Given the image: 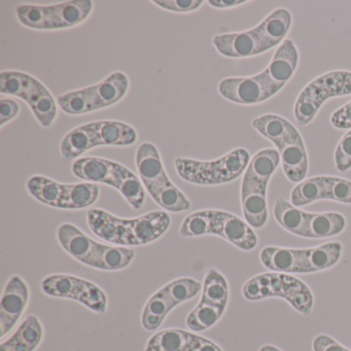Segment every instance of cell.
<instances>
[{
  "instance_id": "42",
  "label": "cell",
  "mask_w": 351,
  "mask_h": 351,
  "mask_svg": "<svg viewBox=\"0 0 351 351\" xmlns=\"http://www.w3.org/2000/svg\"><path fill=\"white\" fill-rule=\"evenodd\" d=\"M160 9L173 13H192L202 7L203 0H153Z\"/></svg>"
},
{
  "instance_id": "24",
  "label": "cell",
  "mask_w": 351,
  "mask_h": 351,
  "mask_svg": "<svg viewBox=\"0 0 351 351\" xmlns=\"http://www.w3.org/2000/svg\"><path fill=\"white\" fill-rule=\"evenodd\" d=\"M252 126L265 138L270 141L276 147L277 145L299 132L295 125L287 119L274 114H262L252 121Z\"/></svg>"
},
{
  "instance_id": "7",
  "label": "cell",
  "mask_w": 351,
  "mask_h": 351,
  "mask_svg": "<svg viewBox=\"0 0 351 351\" xmlns=\"http://www.w3.org/2000/svg\"><path fill=\"white\" fill-rule=\"evenodd\" d=\"M0 93L21 98L45 128H50L58 117V102L36 77L22 71L0 73Z\"/></svg>"
},
{
  "instance_id": "44",
  "label": "cell",
  "mask_w": 351,
  "mask_h": 351,
  "mask_svg": "<svg viewBox=\"0 0 351 351\" xmlns=\"http://www.w3.org/2000/svg\"><path fill=\"white\" fill-rule=\"evenodd\" d=\"M20 106L13 99L0 100V127L3 128L5 124L13 121L19 114Z\"/></svg>"
},
{
  "instance_id": "1",
  "label": "cell",
  "mask_w": 351,
  "mask_h": 351,
  "mask_svg": "<svg viewBox=\"0 0 351 351\" xmlns=\"http://www.w3.org/2000/svg\"><path fill=\"white\" fill-rule=\"evenodd\" d=\"M87 221L94 235L118 246H139L153 243L162 237L171 223L165 211L156 210L135 219H122L104 209L92 208Z\"/></svg>"
},
{
  "instance_id": "45",
  "label": "cell",
  "mask_w": 351,
  "mask_h": 351,
  "mask_svg": "<svg viewBox=\"0 0 351 351\" xmlns=\"http://www.w3.org/2000/svg\"><path fill=\"white\" fill-rule=\"evenodd\" d=\"M330 124L337 129H351V100L330 116Z\"/></svg>"
},
{
  "instance_id": "10",
  "label": "cell",
  "mask_w": 351,
  "mask_h": 351,
  "mask_svg": "<svg viewBox=\"0 0 351 351\" xmlns=\"http://www.w3.org/2000/svg\"><path fill=\"white\" fill-rule=\"evenodd\" d=\"M217 91L228 101L243 106H254L272 98L263 71L252 77L223 79Z\"/></svg>"
},
{
  "instance_id": "23",
  "label": "cell",
  "mask_w": 351,
  "mask_h": 351,
  "mask_svg": "<svg viewBox=\"0 0 351 351\" xmlns=\"http://www.w3.org/2000/svg\"><path fill=\"white\" fill-rule=\"evenodd\" d=\"M134 250L126 246L106 245L100 243L94 254L90 268L102 271H120L134 260Z\"/></svg>"
},
{
  "instance_id": "30",
  "label": "cell",
  "mask_w": 351,
  "mask_h": 351,
  "mask_svg": "<svg viewBox=\"0 0 351 351\" xmlns=\"http://www.w3.org/2000/svg\"><path fill=\"white\" fill-rule=\"evenodd\" d=\"M280 163L278 151L274 149H261L250 160L244 176L254 178L262 184H268Z\"/></svg>"
},
{
  "instance_id": "25",
  "label": "cell",
  "mask_w": 351,
  "mask_h": 351,
  "mask_svg": "<svg viewBox=\"0 0 351 351\" xmlns=\"http://www.w3.org/2000/svg\"><path fill=\"white\" fill-rule=\"evenodd\" d=\"M100 189L93 182L65 184L60 209L79 210L92 206L99 198Z\"/></svg>"
},
{
  "instance_id": "33",
  "label": "cell",
  "mask_w": 351,
  "mask_h": 351,
  "mask_svg": "<svg viewBox=\"0 0 351 351\" xmlns=\"http://www.w3.org/2000/svg\"><path fill=\"white\" fill-rule=\"evenodd\" d=\"M147 193L164 210L178 213L191 208L190 200L171 180L163 186L147 191Z\"/></svg>"
},
{
  "instance_id": "2",
  "label": "cell",
  "mask_w": 351,
  "mask_h": 351,
  "mask_svg": "<svg viewBox=\"0 0 351 351\" xmlns=\"http://www.w3.org/2000/svg\"><path fill=\"white\" fill-rule=\"evenodd\" d=\"M293 25V15L285 8L274 10L256 27L245 32L217 34L213 38L215 50L232 59L250 58L279 47Z\"/></svg>"
},
{
  "instance_id": "9",
  "label": "cell",
  "mask_w": 351,
  "mask_h": 351,
  "mask_svg": "<svg viewBox=\"0 0 351 351\" xmlns=\"http://www.w3.org/2000/svg\"><path fill=\"white\" fill-rule=\"evenodd\" d=\"M42 289L49 297L73 300L95 313L104 314L108 310V295L87 279L69 274L49 275L42 281Z\"/></svg>"
},
{
  "instance_id": "8",
  "label": "cell",
  "mask_w": 351,
  "mask_h": 351,
  "mask_svg": "<svg viewBox=\"0 0 351 351\" xmlns=\"http://www.w3.org/2000/svg\"><path fill=\"white\" fill-rule=\"evenodd\" d=\"M348 95H351V71H334L319 75L298 95L293 108L295 121L300 126H307L326 100Z\"/></svg>"
},
{
  "instance_id": "22",
  "label": "cell",
  "mask_w": 351,
  "mask_h": 351,
  "mask_svg": "<svg viewBox=\"0 0 351 351\" xmlns=\"http://www.w3.org/2000/svg\"><path fill=\"white\" fill-rule=\"evenodd\" d=\"M346 219L339 213H308L304 238L324 239L339 235L346 228Z\"/></svg>"
},
{
  "instance_id": "38",
  "label": "cell",
  "mask_w": 351,
  "mask_h": 351,
  "mask_svg": "<svg viewBox=\"0 0 351 351\" xmlns=\"http://www.w3.org/2000/svg\"><path fill=\"white\" fill-rule=\"evenodd\" d=\"M211 209L191 213L182 221L180 234L184 238L210 235Z\"/></svg>"
},
{
  "instance_id": "6",
  "label": "cell",
  "mask_w": 351,
  "mask_h": 351,
  "mask_svg": "<svg viewBox=\"0 0 351 351\" xmlns=\"http://www.w3.org/2000/svg\"><path fill=\"white\" fill-rule=\"evenodd\" d=\"M128 77L114 71L100 83L59 96V108L71 116H82L119 104L128 93Z\"/></svg>"
},
{
  "instance_id": "12",
  "label": "cell",
  "mask_w": 351,
  "mask_h": 351,
  "mask_svg": "<svg viewBox=\"0 0 351 351\" xmlns=\"http://www.w3.org/2000/svg\"><path fill=\"white\" fill-rule=\"evenodd\" d=\"M210 235L219 236L244 252L258 245L256 234L245 221L219 209H211Z\"/></svg>"
},
{
  "instance_id": "3",
  "label": "cell",
  "mask_w": 351,
  "mask_h": 351,
  "mask_svg": "<svg viewBox=\"0 0 351 351\" xmlns=\"http://www.w3.org/2000/svg\"><path fill=\"white\" fill-rule=\"evenodd\" d=\"M250 152L238 147L213 161L178 157L174 160L176 173L182 180L197 186H219L237 180L250 162Z\"/></svg>"
},
{
  "instance_id": "29",
  "label": "cell",
  "mask_w": 351,
  "mask_h": 351,
  "mask_svg": "<svg viewBox=\"0 0 351 351\" xmlns=\"http://www.w3.org/2000/svg\"><path fill=\"white\" fill-rule=\"evenodd\" d=\"M176 308L161 289L156 291L145 303L141 313V326L145 330H157L163 324L168 314Z\"/></svg>"
},
{
  "instance_id": "40",
  "label": "cell",
  "mask_w": 351,
  "mask_h": 351,
  "mask_svg": "<svg viewBox=\"0 0 351 351\" xmlns=\"http://www.w3.org/2000/svg\"><path fill=\"white\" fill-rule=\"evenodd\" d=\"M326 178V200L343 204H351V182L337 176H324Z\"/></svg>"
},
{
  "instance_id": "14",
  "label": "cell",
  "mask_w": 351,
  "mask_h": 351,
  "mask_svg": "<svg viewBox=\"0 0 351 351\" xmlns=\"http://www.w3.org/2000/svg\"><path fill=\"white\" fill-rule=\"evenodd\" d=\"M299 51L295 42L287 38L273 55L270 63L263 71L271 96H275L295 75L299 64Z\"/></svg>"
},
{
  "instance_id": "34",
  "label": "cell",
  "mask_w": 351,
  "mask_h": 351,
  "mask_svg": "<svg viewBox=\"0 0 351 351\" xmlns=\"http://www.w3.org/2000/svg\"><path fill=\"white\" fill-rule=\"evenodd\" d=\"M326 200V178L324 176L304 180L291 192V203L295 207L306 206L316 201Z\"/></svg>"
},
{
  "instance_id": "18",
  "label": "cell",
  "mask_w": 351,
  "mask_h": 351,
  "mask_svg": "<svg viewBox=\"0 0 351 351\" xmlns=\"http://www.w3.org/2000/svg\"><path fill=\"white\" fill-rule=\"evenodd\" d=\"M57 239L61 247L71 258L85 266H91L92 260L100 242L92 239L87 234L81 231L77 226L71 223H62L58 228Z\"/></svg>"
},
{
  "instance_id": "32",
  "label": "cell",
  "mask_w": 351,
  "mask_h": 351,
  "mask_svg": "<svg viewBox=\"0 0 351 351\" xmlns=\"http://www.w3.org/2000/svg\"><path fill=\"white\" fill-rule=\"evenodd\" d=\"M343 254L341 242L332 241L307 248V264L310 274L336 266Z\"/></svg>"
},
{
  "instance_id": "37",
  "label": "cell",
  "mask_w": 351,
  "mask_h": 351,
  "mask_svg": "<svg viewBox=\"0 0 351 351\" xmlns=\"http://www.w3.org/2000/svg\"><path fill=\"white\" fill-rule=\"evenodd\" d=\"M186 332L180 328L160 330L147 341L145 351H180Z\"/></svg>"
},
{
  "instance_id": "17",
  "label": "cell",
  "mask_w": 351,
  "mask_h": 351,
  "mask_svg": "<svg viewBox=\"0 0 351 351\" xmlns=\"http://www.w3.org/2000/svg\"><path fill=\"white\" fill-rule=\"evenodd\" d=\"M276 149L285 178L293 184L303 182L309 169V160L301 133L283 141Z\"/></svg>"
},
{
  "instance_id": "43",
  "label": "cell",
  "mask_w": 351,
  "mask_h": 351,
  "mask_svg": "<svg viewBox=\"0 0 351 351\" xmlns=\"http://www.w3.org/2000/svg\"><path fill=\"white\" fill-rule=\"evenodd\" d=\"M313 351H351L328 335H318L312 342Z\"/></svg>"
},
{
  "instance_id": "20",
  "label": "cell",
  "mask_w": 351,
  "mask_h": 351,
  "mask_svg": "<svg viewBox=\"0 0 351 351\" xmlns=\"http://www.w3.org/2000/svg\"><path fill=\"white\" fill-rule=\"evenodd\" d=\"M98 147L104 145L98 133L97 122L88 123L73 129L63 137L60 152L63 159L77 161L86 152Z\"/></svg>"
},
{
  "instance_id": "21",
  "label": "cell",
  "mask_w": 351,
  "mask_h": 351,
  "mask_svg": "<svg viewBox=\"0 0 351 351\" xmlns=\"http://www.w3.org/2000/svg\"><path fill=\"white\" fill-rule=\"evenodd\" d=\"M44 338V328L36 315H28L15 332L0 344V351H36Z\"/></svg>"
},
{
  "instance_id": "39",
  "label": "cell",
  "mask_w": 351,
  "mask_h": 351,
  "mask_svg": "<svg viewBox=\"0 0 351 351\" xmlns=\"http://www.w3.org/2000/svg\"><path fill=\"white\" fill-rule=\"evenodd\" d=\"M118 191L135 210L143 208L145 202V188L134 172H131L125 178Z\"/></svg>"
},
{
  "instance_id": "36",
  "label": "cell",
  "mask_w": 351,
  "mask_h": 351,
  "mask_svg": "<svg viewBox=\"0 0 351 351\" xmlns=\"http://www.w3.org/2000/svg\"><path fill=\"white\" fill-rule=\"evenodd\" d=\"M160 289L176 308L197 297L202 291V283L192 277H180L169 281Z\"/></svg>"
},
{
  "instance_id": "47",
  "label": "cell",
  "mask_w": 351,
  "mask_h": 351,
  "mask_svg": "<svg viewBox=\"0 0 351 351\" xmlns=\"http://www.w3.org/2000/svg\"><path fill=\"white\" fill-rule=\"evenodd\" d=\"M258 351H282L279 349L278 347L274 346V345L266 344L263 345Z\"/></svg>"
},
{
  "instance_id": "11",
  "label": "cell",
  "mask_w": 351,
  "mask_h": 351,
  "mask_svg": "<svg viewBox=\"0 0 351 351\" xmlns=\"http://www.w3.org/2000/svg\"><path fill=\"white\" fill-rule=\"evenodd\" d=\"M73 173L84 182L108 184L119 190L131 170L126 166L98 157H85L73 163Z\"/></svg>"
},
{
  "instance_id": "26",
  "label": "cell",
  "mask_w": 351,
  "mask_h": 351,
  "mask_svg": "<svg viewBox=\"0 0 351 351\" xmlns=\"http://www.w3.org/2000/svg\"><path fill=\"white\" fill-rule=\"evenodd\" d=\"M273 215L281 228L293 235L304 238L308 213L285 199L278 198L273 206Z\"/></svg>"
},
{
  "instance_id": "46",
  "label": "cell",
  "mask_w": 351,
  "mask_h": 351,
  "mask_svg": "<svg viewBox=\"0 0 351 351\" xmlns=\"http://www.w3.org/2000/svg\"><path fill=\"white\" fill-rule=\"evenodd\" d=\"M207 3L215 9L228 10L245 5L248 1L246 0H209Z\"/></svg>"
},
{
  "instance_id": "5",
  "label": "cell",
  "mask_w": 351,
  "mask_h": 351,
  "mask_svg": "<svg viewBox=\"0 0 351 351\" xmlns=\"http://www.w3.org/2000/svg\"><path fill=\"white\" fill-rule=\"evenodd\" d=\"M94 9L91 0H71L51 5H22L16 16L22 25L34 30L53 32L81 25Z\"/></svg>"
},
{
  "instance_id": "15",
  "label": "cell",
  "mask_w": 351,
  "mask_h": 351,
  "mask_svg": "<svg viewBox=\"0 0 351 351\" xmlns=\"http://www.w3.org/2000/svg\"><path fill=\"white\" fill-rule=\"evenodd\" d=\"M267 190L268 184L256 182L243 174L240 189L242 213L244 221L254 229H262L268 223Z\"/></svg>"
},
{
  "instance_id": "13",
  "label": "cell",
  "mask_w": 351,
  "mask_h": 351,
  "mask_svg": "<svg viewBox=\"0 0 351 351\" xmlns=\"http://www.w3.org/2000/svg\"><path fill=\"white\" fill-rule=\"evenodd\" d=\"M30 289L27 282L19 275L8 281L0 301V336L9 334L15 328L27 308Z\"/></svg>"
},
{
  "instance_id": "41",
  "label": "cell",
  "mask_w": 351,
  "mask_h": 351,
  "mask_svg": "<svg viewBox=\"0 0 351 351\" xmlns=\"http://www.w3.org/2000/svg\"><path fill=\"white\" fill-rule=\"evenodd\" d=\"M335 166L340 172L351 169V129L343 135L335 149Z\"/></svg>"
},
{
  "instance_id": "35",
  "label": "cell",
  "mask_w": 351,
  "mask_h": 351,
  "mask_svg": "<svg viewBox=\"0 0 351 351\" xmlns=\"http://www.w3.org/2000/svg\"><path fill=\"white\" fill-rule=\"evenodd\" d=\"M225 311V308L217 307L200 300L196 307L186 316V326L193 332H204L213 328L221 319Z\"/></svg>"
},
{
  "instance_id": "28",
  "label": "cell",
  "mask_w": 351,
  "mask_h": 351,
  "mask_svg": "<svg viewBox=\"0 0 351 351\" xmlns=\"http://www.w3.org/2000/svg\"><path fill=\"white\" fill-rule=\"evenodd\" d=\"M28 192L43 204L60 209L65 184L44 176H34L27 180Z\"/></svg>"
},
{
  "instance_id": "19",
  "label": "cell",
  "mask_w": 351,
  "mask_h": 351,
  "mask_svg": "<svg viewBox=\"0 0 351 351\" xmlns=\"http://www.w3.org/2000/svg\"><path fill=\"white\" fill-rule=\"evenodd\" d=\"M135 164L145 190L147 191L170 182L159 149L154 143H143L139 145L135 156Z\"/></svg>"
},
{
  "instance_id": "31",
  "label": "cell",
  "mask_w": 351,
  "mask_h": 351,
  "mask_svg": "<svg viewBox=\"0 0 351 351\" xmlns=\"http://www.w3.org/2000/svg\"><path fill=\"white\" fill-rule=\"evenodd\" d=\"M201 301L227 309L230 298L229 283L223 273L211 268L205 274L202 283Z\"/></svg>"
},
{
  "instance_id": "4",
  "label": "cell",
  "mask_w": 351,
  "mask_h": 351,
  "mask_svg": "<svg viewBox=\"0 0 351 351\" xmlns=\"http://www.w3.org/2000/svg\"><path fill=\"white\" fill-rule=\"evenodd\" d=\"M242 295L252 302L281 298L303 315H310L313 310L311 289L301 279L291 274L270 272L256 275L244 283Z\"/></svg>"
},
{
  "instance_id": "27",
  "label": "cell",
  "mask_w": 351,
  "mask_h": 351,
  "mask_svg": "<svg viewBox=\"0 0 351 351\" xmlns=\"http://www.w3.org/2000/svg\"><path fill=\"white\" fill-rule=\"evenodd\" d=\"M97 128L104 147H130L138 139L132 126L119 121H98Z\"/></svg>"
},
{
  "instance_id": "16",
  "label": "cell",
  "mask_w": 351,
  "mask_h": 351,
  "mask_svg": "<svg viewBox=\"0 0 351 351\" xmlns=\"http://www.w3.org/2000/svg\"><path fill=\"white\" fill-rule=\"evenodd\" d=\"M260 261L271 272L283 274H310L307 264V248L265 246Z\"/></svg>"
}]
</instances>
